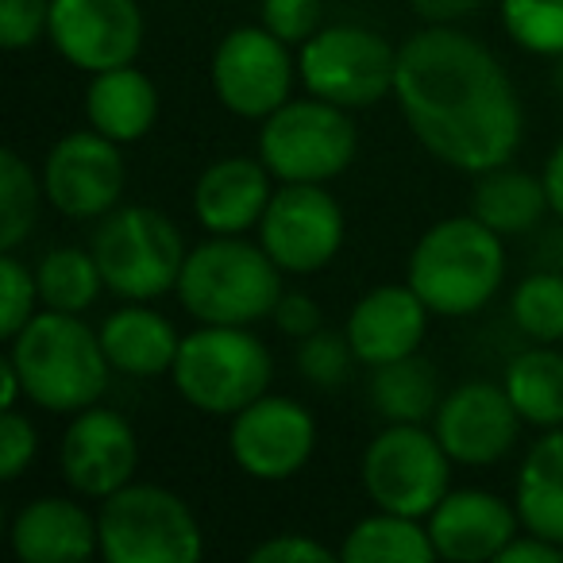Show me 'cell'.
I'll return each mask as SVG.
<instances>
[{
  "mask_svg": "<svg viewBox=\"0 0 563 563\" xmlns=\"http://www.w3.org/2000/svg\"><path fill=\"white\" fill-rule=\"evenodd\" d=\"M35 282H40L43 309H58V313H86L104 290L101 266L86 247L47 251L35 266Z\"/></svg>",
  "mask_w": 563,
  "mask_h": 563,
  "instance_id": "29",
  "label": "cell"
},
{
  "mask_svg": "<svg viewBox=\"0 0 563 563\" xmlns=\"http://www.w3.org/2000/svg\"><path fill=\"white\" fill-rule=\"evenodd\" d=\"M255 232L282 274H317L344 247V209L317 181H278Z\"/></svg>",
  "mask_w": 563,
  "mask_h": 563,
  "instance_id": "11",
  "label": "cell"
},
{
  "mask_svg": "<svg viewBox=\"0 0 563 563\" xmlns=\"http://www.w3.org/2000/svg\"><path fill=\"white\" fill-rule=\"evenodd\" d=\"M555 63H560L555 66V89H560V97H563V58H555Z\"/></svg>",
  "mask_w": 563,
  "mask_h": 563,
  "instance_id": "44",
  "label": "cell"
},
{
  "mask_svg": "<svg viewBox=\"0 0 563 563\" xmlns=\"http://www.w3.org/2000/svg\"><path fill=\"white\" fill-rule=\"evenodd\" d=\"M47 40L74 70H117L143 47L140 0H51Z\"/></svg>",
  "mask_w": 563,
  "mask_h": 563,
  "instance_id": "15",
  "label": "cell"
},
{
  "mask_svg": "<svg viewBox=\"0 0 563 563\" xmlns=\"http://www.w3.org/2000/svg\"><path fill=\"white\" fill-rule=\"evenodd\" d=\"M40 282L35 271L16 258V251L0 255V336L12 340L35 313H40Z\"/></svg>",
  "mask_w": 563,
  "mask_h": 563,
  "instance_id": "34",
  "label": "cell"
},
{
  "mask_svg": "<svg viewBox=\"0 0 563 563\" xmlns=\"http://www.w3.org/2000/svg\"><path fill=\"white\" fill-rule=\"evenodd\" d=\"M509 317L521 336L532 344H560L563 340V274L532 271L517 282L509 298Z\"/></svg>",
  "mask_w": 563,
  "mask_h": 563,
  "instance_id": "31",
  "label": "cell"
},
{
  "mask_svg": "<svg viewBox=\"0 0 563 563\" xmlns=\"http://www.w3.org/2000/svg\"><path fill=\"white\" fill-rule=\"evenodd\" d=\"M294 363H298V371H301L306 383L321 386V390H336V386H344L347 378H352V367L360 360H355L347 336L329 332V329H317L313 336L298 340V347H294Z\"/></svg>",
  "mask_w": 563,
  "mask_h": 563,
  "instance_id": "33",
  "label": "cell"
},
{
  "mask_svg": "<svg viewBox=\"0 0 563 563\" xmlns=\"http://www.w3.org/2000/svg\"><path fill=\"white\" fill-rule=\"evenodd\" d=\"M360 132L347 109L306 93V101H286L258 128V158L274 181H324L340 178L355 163Z\"/></svg>",
  "mask_w": 563,
  "mask_h": 563,
  "instance_id": "8",
  "label": "cell"
},
{
  "mask_svg": "<svg viewBox=\"0 0 563 563\" xmlns=\"http://www.w3.org/2000/svg\"><path fill=\"white\" fill-rule=\"evenodd\" d=\"M360 483L375 509L429 517L452 483V455L424 424H386L363 452Z\"/></svg>",
  "mask_w": 563,
  "mask_h": 563,
  "instance_id": "10",
  "label": "cell"
},
{
  "mask_svg": "<svg viewBox=\"0 0 563 563\" xmlns=\"http://www.w3.org/2000/svg\"><path fill=\"white\" fill-rule=\"evenodd\" d=\"M9 360L24 383V398L47 413H81L109 390L112 363L81 313L43 309L9 340Z\"/></svg>",
  "mask_w": 563,
  "mask_h": 563,
  "instance_id": "2",
  "label": "cell"
},
{
  "mask_svg": "<svg viewBox=\"0 0 563 563\" xmlns=\"http://www.w3.org/2000/svg\"><path fill=\"white\" fill-rule=\"evenodd\" d=\"M506 235L478 217H448L409 251L406 282L432 317H471L486 309L506 278Z\"/></svg>",
  "mask_w": 563,
  "mask_h": 563,
  "instance_id": "3",
  "label": "cell"
},
{
  "mask_svg": "<svg viewBox=\"0 0 563 563\" xmlns=\"http://www.w3.org/2000/svg\"><path fill=\"white\" fill-rule=\"evenodd\" d=\"M51 0H0V47L27 51L47 35Z\"/></svg>",
  "mask_w": 563,
  "mask_h": 563,
  "instance_id": "36",
  "label": "cell"
},
{
  "mask_svg": "<svg viewBox=\"0 0 563 563\" xmlns=\"http://www.w3.org/2000/svg\"><path fill=\"white\" fill-rule=\"evenodd\" d=\"M498 563H563V544H552V540L525 529L501 548Z\"/></svg>",
  "mask_w": 563,
  "mask_h": 563,
  "instance_id": "40",
  "label": "cell"
},
{
  "mask_svg": "<svg viewBox=\"0 0 563 563\" xmlns=\"http://www.w3.org/2000/svg\"><path fill=\"white\" fill-rule=\"evenodd\" d=\"M274 378V355L251 324H197L178 344L170 367L174 390L205 417H235L263 398Z\"/></svg>",
  "mask_w": 563,
  "mask_h": 563,
  "instance_id": "5",
  "label": "cell"
},
{
  "mask_svg": "<svg viewBox=\"0 0 563 563\" xmlns=\"http://www.w3.org/2000/svg\"><path fill=\"white\" fill-rule=\"evenodd\" d=\"M440 378L437 367L421 355L371 367V401L386 424H424L440 406Z\"/></svg>",
  "mask_w": 563,
  "mask_h": 563,
  "instance_id": "28",
  "label": "cell"
},
{
  "mask_svg": "<svg viewBox=\"0 0 563 563\" xmlns=\"http://www.w3.org/2000/svg\"><path fill=\"white\" fill-rule=\"evenodd\" d=\"M394 101L413 140L452 170H494L521 147L525 112L506 66L455 24H429L401 43Z\"/></svg>",
  "mask_w": 563,
  "mask_h": 563,
  "instance_id": "1",
  "label": "cell"
},
{
  "mask_svg": "<svg viewBox=\"0 0 563 563\" xmlns=\"http://www.w3.org/2000/svg\"><path fill=\"white\" fill-rule=\"evenodd\" d=\"M20 394H24V383H20L16 367H12V360L4 355V363H0V406H4V409H16Z\"/></svg>",
  "mask_w": 563,
  "mask_h": 563,
  "instance_id": "43",
  "label": "cell"
},
{
  "mask_svg": "<svg viewBox=\"0 0 563 563\" xmlns=\"http://www.w3.org/2000/svg\"><path fill=\"white\" fill-rule=\"evenodd\" d=\"M178 301L197 324L271 321L282 290V266L243 235H212L186 255Z\"/></svg>",
  "mask_w": 563,
  "mask_h": 563,
  "instance_id": "4",
  "label": "cell"
},
{
  "mask_svg": "<svg viewBox=\"0 0 563 563\" xmlns=\"http://www.w3.org/2000/svg\"><path fill=\"white\" fill-rule=\"evenodd\" d=\"M93 251L104 290L124 301H155L178 290L186 266V235L151 205H117L93 228Z\"/></svg>",
  "mask_w": 563,
  "mask_h": 563,
  "instance_id": "6",
  "label": "cell"
},
{
  "mask_svg": "<svg viewBox=\"0 0 563 563\" xmlns=\"http://www.w3.org/2000/svg\"><path fill=\"white\" fill-rule=\"evenodd\" d=\"M9 544L20 563H78L101 552V532L81 501L43 494L16 509Z\"/></svg>",
  "mask_w": 563,
  "mask_h": 563,
  "instance_id": "21",
  "label": "cell"
},
{
  "mask_svg": "<svg viewBox=\"0 0 563 563\" xmlns=\"http://www.w3.org/2000/svg\"><path fill=\"white\" fill-rule=\"evenodd\" d=\"M86 120L101 135L117 140L120 147L140 143L158 120V89L132 63L117 70H101L89 78L86 89Z\"/></svg>",
  "mask_w": 563,
  "mask_h": 563,
  "instance_id": "23",
  "label": "cell"
},
{
  "mask_svg": "<svg viewBox=\"0 0 563 563\" xmlns=\"http://www.w3.org/2000/svg\"><path fill=\"white\" fill-rule=\"evenodd\" d=\"M232 463L255 483H286L317 452V421L298 398L263 394L232 417Z\"/></svg>",
  "mask_w": 563,
  "mask_h": 563,
  "instance_id": "13",
  "label": "cell"
},
{
  "mask_svg": "<svg viewBox=\"0 0 563 563\" xmlns=\"http://www.w3.org/2000/svg\"><path fill=\"white\" fill-rule=\"evenodd\" d=\"M271 321L278 324L282 336H290V340H306V336H313L317 329H324L321 306L301 290L282 294L278 306H274V313H271Z\"/></svg>",
  "mask_w": 563,
  "mask_h": 563,
  "instance_id": "39",
  "label": "cell"
},
{
  "mask_svg": "<svg viewBox=\"0 0 563 563\" xmlns=\"http://www.w3.org/2000/svg\"><path fill=\"white\" fill-rule=\"evenodd\" d=\"M548 189L544 178H532L514 166H494V170L475 174L471 189V217H478L498 235H525L544 220Z\"/></svg>",
  "mask_w": 563,
  "mask_h": 563,
  "instance_id": "25",
  "label": "cell"
},
{
  "mask_svg": "<svg viewBox=\"0 0 563 563\" xmlns=\"http://www.w3.org/2000/svg\"><path fill=\"white\" fill-rule=\"evenodd\" d=\"M258 16H263L266 32H274L290 47H301L309 35L321 32L324 0H263Z\"/></svg>",
  "mask_w": 563,
  "mask_h": 563,
  "instance_id": "35",
  "label": "cell"
},
{
  "mask_svg": "<svg viewBox=\"0 0 563 563\" xmlns=\"http://www.w3.org/2000/svg\"><path fill=\"white\" fill-rule=\"evenodd\" d=\"M43 201V178L16 151H0V251H16L35 232Z\"/></svg>",
  "mask_w": 563,
  "mask_h": 563,
  "instance_id": "30",
  "label": "cell"
},
{
  "mask_svg": "<svg viewBox=\"0 0 563 563\" xmlns=\"http://www.w3.org/2000/svg\"><path fill=\"white\" fill-rule=\"evenodd\" d=\"M413 12L429 24H455V20L471 16L486 4V0H409Z\"/></svg>",
  "mask_w": 563,
  "mask_h": 563,
  "instance_id": "41",
  "label": "cell"
},
{
  "mask_svg": "<svg viewBox=\"0 0 563 563\" xmlns=\"http://www.w3.org/2000/svg\"><path fill=\"white\" fill-rule=\"evenodd\" d=\"M429 537L440 560L452 563H483L498 560V552L521 532L517 506L490 490H448L429 517Z\"/></svg>",
  "mask_w": 563,
  "mask_h": 563,
  "instance_id": "18",
  "label": "cell"
},
{
  "mask_svg": "<svg viewBox=\"0 0 563 563\" xmlns=\"http://www.w3.org/2000/svg\"><path fill=\"white\" fill-rule=\"evenodd\" d=\"M340 560L347 563H429L440 560L437 544L429 537V525L421 517L390 514L375 509L363 521L352 525V532L340 544Z\"/></svg>",
  "mask_w": 563,
  "mask_h": 563,
  "instance_id": "26",
  "label": "cell"
},
{
  "mask_svg": "<svg viewBox=\"0 0 563 563\" xmlns=\"http://www.w3.org/2000/svg\"><path fill=\"white\" fill-rule=\"evenodd\" d=\"M97 332H101V347L117 375H170L174 360H178V329L163 313L147 309V301H128L124 309H112Z\"/></svg>",
  "mask_w": 563,
  "mask_h": 563,
  "instance_id": "22",
  "label": "cell"
},
{
  "mask_svg": "<svg viewBox=\"0 0 563 563\" xmlns=\"http://www.w3.org/2000/svg\"><path fill=\"white\" fill-rule=\"evenodd\" d=\"M298 63L290 43H282L274 32L258 27H232L212 51V93L232 117L266 120L290 101Z\"/></svg>",
  "mask_w": 563,
  "mask_h": 563,
  "instance_id": "12",
  "label": "cell"
},
{
  "mask_svg": "<svg viewBox=\"0 0 563 563\" xmlns=\"http://www.w3.org/2000/svg\"><path fill=\"white\" fill-rule=\"evenodd\" d=\"M509 401L532 429H560L563 424V352L555 347H525L506 363L501 375Z\"/></svg>",
  "mask_w": 563,
  "mask_h": 563,
  "instance_id": "27",
  "label": "cell"
},
{
  "mask_svg": "<svg viewBox=\"0 0 563 563\" xmlns=\"http://www.w3.org/2000/svg\"><path fill=\"white\" fill-rule=\"evenodd\" d=\"M58 467H63V478L74 494L104 501L135 478V467H140L135 429L117 409H81V413L70 417L63 432Z\"/></svg>",
  "mask_w": 563,
  "mask_h": 563,
  "instance_id": "17",
  "label": "cell"
},
{
  "mask_svg": "<svg viewBox=\"0 0 563 563\" xmlns=\"http://www.w3.org/2000/svg\"><path fill=\"white\" fill-rule=\"evenodd\" d=\"M521 413L509 401L501 383H475L455 386L444 394L432 413V432L452 455V463L463 467H490V463L506 460L514 452L517 437H521Z\"/></svg>",
  "mask_w": 563,
  "mask_h": 563,
  "instance_id": "16",
  "label": "cell"
},
{
  "mask_svg": "<svg viewBox=\"0 0 563 563\" xmlns=\"http://www.w3.org/2000/svg\"><path fill=\"white\" fill-rule=\"evenodd\" d=\"M514 506L521 529L563 544V424L544 429V437L532 440V448L525 452L514 486Z\"/></svg>",
  "mask_w": 563,
  "mask_h": 563,
  "instance_id": "24",
  "label": "cell"
},
{
  "mask_svg": "<svg viewBox=\"0 0 563 563\" xmlns=\"http://www.w3.org/2000/svg\"><path fill=\"white\" fill-rule=\"evenodd\" d=\"M540 178H544V189H548V209H552V217L563 224V140L555 143V151L548 155Z\"/></svg>",
  "mask_w": 563,
  "mask_h": 563,
  "instance_id": "42",
  "label": "cell"
},
{
  "mask_svg": "<svg viewBox=\"0 0 563 563\" xmlns=\"http://www.w3.org/2000/svg\"><path fill=\"white\" fill-rule=\"evenodd\" d=\"M506 35L537 58H563V0H498Z\"/></svg>",
  "mask_w": 563,
  "mask_h": 563,
  "instance_id": "32",
  "label": "cell"
},
{
  "mask_svg": "<svg viewBox=\"0 0 563 563\" xmlns=\"http://www.w3.org/2000/svg\"><path fill=\"white\" fill-rule=\"evenodd\" d=\"M274 197V174L263 158L228 155L201 170L194 186V217L209 235H247Z\"/></svg>",
  "mask_w": 563,
  "mask_h": 563,
  "instance_id": "20",
  "label": "cell"
},
{
  "mask_svg": "<svg viewBox=\"0 0 563 563\" xmlns=\"http://www.w3.org/2000/svg\"><path fill=\"white\" fill-rule=\"evenodd\" d=\"M398 47L363 24H332L309 35L298 51V78L306 93L355 112L394 97Z\"/></svg>",
  "mask_w": 563,
  "mask_h": 563,
  "instance_id": "9",
  "label": "cell"
},
{
  "mask_svg": "<svg viewBox=\"0 0 563 563\" xmlns=\"http://www.w3.org/2000/svg\"><path fill=\"white\" fill-rule=\"evenodd\" d=\"M336 552L324 548L321 540L306 537V532H282V537L263 540L251 548V563H332Z\"/></svg>",
  "mask_w": 563,
  "mask_h": 563,
  "instance_id": "38",
  "label": "cell"
},
{
  "mask_svg": "<svg viewBox=\"0 0 563 563\" xmlns=\"http://www.w3.org/2000/svg\"><path fill=\"white\" fill-rule=\"evenodd\" d=\"M101 555L109 563H197L205 532L186 498L155 483H128L97 509Z\"/></svg>",
  "mask_w": 563,
  "mask_h": 563,
  "instance_id": "7",
  "label": "cell"
},
{
  "mask_svg": "<svg viewBox=\"0 0 563 563\" xmlns=\"http://www.w3.org/2000/svg\"><path fill=\"white\" fill-rule=\"evenodd\" d=\"M432 309L417 298L413 286H375L352 306L344 336L363 367L406 360L424 344Z\"/></svg>",
  "mask_w": 563,
  "mask_h": 563,
  "instance_id": "19",
  "label": "cell"
},
{
  "mask_svg": "<svg viewBox=\"0 0 563 563\" xmlns=\"http://www.w3.org/2000/svg\"><path fill=\"white\" fill-rule=\"evenodd\" d=\"M43 194L55 212L70 220H101L124 197L128 166L117 140L101 135L97 128L70 132L51 143L43 158Z\"/></svg>",
  "mask_w": 563,
  "mask_h": 563,
  "instance_id": "14",
  "label": "cell"
},
{
  "mask_svg": "<svg viewBox=\"0 0 563 563\" xmlns=\"http://www.w3.org/2000/svg\"><path fill=\"white\" fill-rule=\"evenodd\" d=\"M40 452V432H35L32 417H24L20 409H4L0 421V478L12 483L27 471V463Z\"/></svg>",
  "mask_w": 563,
  "mask_h": 563,
  "instance_id": "37",
  "label": "cell"
}]
</instances>
